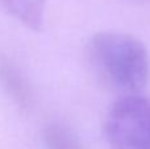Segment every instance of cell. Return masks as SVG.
<instances>
[{
    "label": "cell",
    "mask_w": 150,
    "mask_h": 149,
    "mask_svg": "<svg viewBox=\"0 0 150 149\" xmlns=\"http://www.w3.org/2000/svg\"><path fill=\"white\" fill-rule=\"evenodd\" d=\"M0 87L21 111L33 106V91L28 79L9 57L0 53Z\"/></svg>",
    "instance_id": "3"
},
{
    "label": "cell",
    "mask_w": 150,
    "mask_h": 149,
    "mask_svg": "<svg viewBox=\"0 0 150 149\" xmlns=\"http://www.w3.org/2000/svg\"><path fill=\"white\" fill-rule=\"evenodd\" d=\"M103 129L112 149H150V100L122 95L107 111Z\"/></svg>",
    "instance_id": "2"
},
{
    "label": "cell",
    "mask_w": 150,
    "mask_h": 149,
    "mask_svg": "<svg viewBox=\"0 0 150 149\" xmlns=\"http://www.w3.org/2000/svg\"><path fill=\"white\" fill-rule=\"evenodd\" d=\"M12 17L33 32H42L45 25L46 0H0Z\"/></svg>",
    "instance_id": "4"
},
{
    "label": "cell",
    "mask_w": 150,
    "mask_h": 149,
    "mask_svg": "<svg viewBox=\"0 0 150 149\" xmlns=\"http://www.w3.org/2000/svg\"><path fill=\"white\" fill-rule=\"evenodd\" d=\"M45 149H83L79 137L69 127L57 121L47 123L42 129Z\"/></svg>",
    "instance_id": "5"
},
{
    "label": "cell",
    "mask_w": 150,
    "mask_h": 149,
    "mask_svg": "<svg viewBox=\"0 0 150 149\" xmlns=\"http://www.w3.org/2000/svg\"><path fill=\"white\" fill-rule=\"evenodd\" d=\"M87 55L93 71L104 83L124 95L138 94L148 83V50L132 34L99 32L88 41Z\"/></svg>",
    "instance_id": "1"
}]
</instances>
